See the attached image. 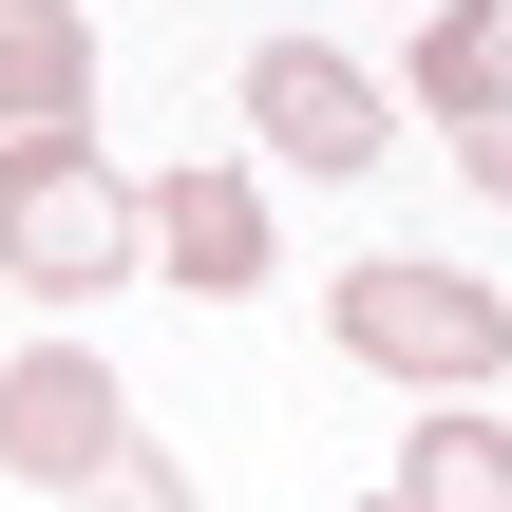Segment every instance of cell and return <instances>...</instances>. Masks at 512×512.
<instances>
[{"instance_id":"1","label":"cell","mask_w":512,"mask_h":512,"mask_svg":"<svg viewBox=\"0 0 512 512\" xmlns=\"http://www.w3.org/2000/svg\"><path fill=\"white\" fill-rule=\"evenodd\" d=\"M323 342H342L361 380H399V399H494L512 380V304L475 266H418V247L342 266V285H323Z\"/></svg>"},{"instance_id":"2","label":"cell","mask_w":512,"mask_h":512,"mask_svg":"<svg viewBox=\"0 0 512 512\" xmlns=\"http://www.w3.org/2000/svg\"><path fill=\"white\" fill-rule=\"evenodd\" d=\"M133 266H152V209H133V171H114L95 133L0 152V285H19V304H95V285H133Z\"/></svg>"},{"instance_id":"3","label":"cell","mask_w":512,"mask_h":512,"mask_svg":"<svg viewBox=\"0 0 512 512\" xmlns=\"http://www.w3.org/2000/svg\"><path fill=\"white\" fill-rule=\"evenodd\" d=\"M114 456H133V380H114L95 342H19V361H0V475L38 512H76Z\"/></svg>"},{"instance_id":"4","label":"cell","mask_w":512,"mask_h":512,"mask_svg":"<svg viewBox=\"0 0 512 512\" xmlns=\"http://www.w3.org/2000/svg\"><path fill=\"white\" fill-rule=\"evenodd\" d=\"M380 133H399V95H380L361 57H323V38H266V57H247V152H266V171H361Z\"/></svg>"},{"instance_id":"5","label":"cell","mask_w":512,"mask_h":512,"mask_svg":"<svg viewBox=\"0 0 512 512\" xmlns=\"http://www.w3.org/2000/svg\"><path fill=\"white\" fill-rule=\"evenodd\" d=\"M133 209H152V266H171L190 304H247V285H266V190H247V171H152Z\"/></svg>"},{"instance_id":"6","label":"cell","mask_w":512,"mask_h":512,"mask_svg":"<svg viewBox=\"0 0 512 512\" xmlns=\"http://www.w3.org/2000/svg\"><path fill=\"white\" fill-rule=\"evenodd\" d=\"M95 114V19L76 0H0V152H57Z\"/></svg>"},{"instance_id":"7","label":"cell","mask_w":512,"mask_h":512,"mask_svg":"<svg viewBox=\"0 0 512 512\" xmlns=\"http://www.w3.org/2000/svg\"><path fill=\"white\" fill-rule=\"evenodd\" d=\"M380 512H512V418H494V399H418Z\"/></svg>"},{"instance_id":"8","label":"cell","mask_w":512,"mask_h":512,"mask_svg":"<svg viewBox=\"0 0 512 512\" xmlns=\"http://www.w3.org/2000/svg\"><path fill=\"white\" fill-rule=\"evenodd\" d=\"M494 0H437V19H418V114H456V95H475V76H494Z\"/></svg>"},{"instance_id":"9","label":"cell","mask_w":512,"mask_h":512,"mask_svg":"<svg viewBox=\"0 0 512 512\" xmlns=\"http://www.w3.org/2000/svg\"><path fill=\"white\" fill-rule=\"evenodd\" d=\"M437 133H456V171H475V190L512 209V38H494V76H475V95H456Z\"/></svg>"},{"instance_id":"10","label":"cell","mask_w":512,"mask_h":512,"mask_svg":"<svg viewBox=\"0 0 512 512\" xmlns=\"http://www.w3.org/2000/svg\"><path fill=\"white\" fill-rule=\"evenodd\" d=\"M76 512H190V475H171V456L133 437V456H114V475H95V494H76Z\"/></svg>"}]
</instances>
